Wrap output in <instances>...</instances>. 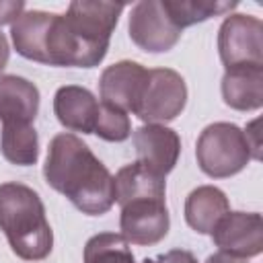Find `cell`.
Masks as SVG:
<instances>
[{
  "label": "cell",
  "instance_id": "obj_5",
  "mask_svg": "<svg viewBox=\"0 0 263 263\" xmlns=\"http://www.w3.org/2000/svg\"><path fill=\"white\" fill-rule=\"evenodd\" d=\"M187 105V84L177 70L154 68L148 70L142 95L134 113L146 123L173 121Z\"/></svg>",
  "mask_w": 263,
  "mask_h": 263
},
{
  "label": "cell",
  "instance_id": "obj_21",
  "mask_svg": "<svg viewBox=\"0 0 263 263\" xmlns=\"http://www.w3.org/2000/svg\"><path fill=\"white\" fill-rule=\"evenodd\" d=\"M95 134L105 142H123L132 136V121L129 115L117 107L107 103H99V115Z\"/></svg>",
  "mask_w": 263,
  "mask_h": 263
},
{
  "label": "cell",
  "instance_id": "obj_3",
  "mask_svg": "<svg viewBox=\"0 0 263 263\" xmlns=\"http://www.w3.org/2000/svg\"><path fill=\"white\" fill-rule=\"evenodd\" d=\"M0 230L23 261H41L53 249L45 205L29 185L14 181L0 185Z\"/></svg>",
  "mask_w": 263,
  "mask_h": 263
},
{
  "label": "cell",
  "instance_id": "obj_17",
  "mask_svg": "<svg viewBox=\"0 0 263 263\" xmlns=\"http://www.w3.org/2000/svg\"><path fill=\"white\" fill-rule=\"evenodd\" d=\"M228 212L230 203L226 193L214 185H199L185 199V220L199 234H210Z\"/></svg>",
  "mask_w": 263,
  "mask_h": 263
},
{
  "label": "cell",
  "instance_id": "obj_2",
  "mask_svg": "<svg viewBox=\"0 0 263 263\" xmlns=\"http://www.w3.org/2000/svg\"><path fill=\"white\" fill-rule=\"evenodd\" d=\"M10 37L18 55L47 66L95 68L107 55L76 37L64 14L45 10H25L10 25Z\"/></svg>",
  "mask_w": 263,
  "mask_h": 263
},
{
  "label": "cell",
  "instance_id": "obj_15",
  "mask_svg": "<svg viewBox=\"0 0 263 263\" xmlns=\"http://www.w3.org/2000/svg\"><path fill=\"white\" fill-rule=\"evenodd\" d=\"M222 99L230 109L257 111L263 105V66L226 68L222 76Z\"/></svg>",
  "mask_w": 263,
  "mask_h": 263
},
{
  "label": "cell",
  "instance_id": "obj_18",
  "mask_svg": "<svg viewBox=\"0 0 263 263\" xmlns=\"http://www.w3.org/2000/svg\"><path fill=\"white\" fill-rule=\"evenodd\" d=\"M2 156L16 166H31L39 158V136L31 123H2Z\"/></svg>",
  "mask_w": 263,
  "mask_h": 263
},
{
  "label": "cell",
  "instance_id": "obj_10",
  "mask_svg": "<svg viewBox=\"0 0 263 263\" xmlns=\"http://www.w3.org/2000/svg\"><path fill=\"white\" fill-rule=\"evenodd\" d=\"M121 10H123V4H115V2L74 0L70 2L64 18L76 37H80L92 47L107 51L111 33L117 27Z\"/></svg>",
  "mask_w": 263,
  "mask_h": 263
},
{
  "label": "cell",
  "instance_id": "obj_7",
  "mask_svg": "<svg viewBox=\"0 0 263 263\" xmlns=\"http://www.w3.org/2000/svg\"><path fill=\"white\" fill-rule=\"evenodd\" d=\"M129 39L144 51L162 53L177 45L181 29L168 18L160 0H142L132 6L127 23Z\"/></svg>",
  "mask_w": 263,
  "mask_h": 263
},
{
  "label": "cell",
  "instance_id": "obj_8",
  "mask_svg": "<svg viewBox=\"0 0 263 263\" xmlns=\"http://www.w3.org/2000/svg\"><path fill=\"white\" fill-rule=\"evenodd\" d=\"M168 226H171V218L164 199L144 197L121 205L119 230L121 236L132 245H140V247L156 245L166 236Z\"/></svg>",
  "mask_w": 263,
  "mask_h": 263
},
{
  "label": "cell",
  "instance_id": "obj_11",
  "mask_svg": "<svg viewBox=\"0 0 263 263\" xmlns=\"http://www.w3.org/2000/svg\"><path fill=\"white\" fill-rule=\"evenodd\" d=\"M134 148L138 160L160 177H166L179 160L181 138L162 123H146L134 132Z\"/></svg>",
  "mask_w": 263,
  "mask_h": 263
},
{
  "label": "cell",
  "instance_id": "obj_16",
  "mask_svg": "<svg viewBox=\"0 0 263 263\" xmlns=\"http://www.w3.org/2000/svg\"><path fill=\"white\" fill-rule=\"evenodd\" d=\"M113 181H115V201L119 205L134 199H144V197L164 199L166 195L164 177L156 175L154 171L144 166L140 160L121 166L113 177Z\"/></svg>",
  "mask_w": 263,
  "mask_h": 263
},
{
  "label": "cell",
  "instance_id": "obj_1",
  "mask_svg": "<svg viewBox=\"0 0 263 263\" xmlns=\"http://www.w3.org/2000/svg\"><path fill=\"white\" fill-rule=\"evenodd\" d=\"M43 175L51 189L86 216H103L115 203L113 175L74 134L66 132L51 138Z\"/></svg>",
  "mask_w": 263,
  "mask_h": 263
},
{
  "label": "cell",
  "instance_id": "obj_23",
  "mask_svg": "<svg viewBox=\"0 0 263 263\" xmlns=\"http://www.w3.org/2000/svg\"><path fill=\"white\" fill-rule=\"evenodd\" d=\"M23 12H25L23 0H0V27L8 23L12 25Z\"/></svg>",
  "mask_w": 263,
  "mask_h": 263
},
{
  "label": "cell",
  "instance_id": "obj_14",
  "mask_svg": "<svg viewBox=\"0 0 263 263\" xmlns=\"http://www.w3.org/2000/svg\"><path fill=\"white\" fill-rule=\"evenodd\" d=\"M39 113V88L16 74H0V121L33 123Z\"/></svg>",
  "mask_w": 263,
  "mask_h": 263
},
{
  "label": "cell",
  "instance_id": "obj_9",
  "mask_svg": "<svg viewBox=\"0 0 263 263\" xmlns=\"http://www.w3.org/2000/svg\"><path fill=\"white\" fill-rule=\"evenodd\" d=\"M210 234L214 245L232 257L251 259L263 251V218L257 212H228Z\"/></svg>",
  "mask_w": 263,
  "mask_h": 263
},
{
  "label": "cell",
  "instance_id": "obj_6",
  "mask_svg": "<svg viewBox=\"0 0 263 263\" xmlns=\"http://www.w3.org/2000/svg\"><path fill=\"white\" fill-rule=\"evenodd\" d=\"M224 68L263 66V23L253 14H228L218 31Z\"/></svg>",
  "mask_w": 263,
  "mask_h": 263
},
{
  "label": "cell",
  "instance_id": "obj_19",
  "mask_svg": "<svg viewBox=\"0 0 263 263\" xmlns=\"http://www.w3.org/2000/svg\"><path fill=\"white\" fill-rule=\"evenodd\" d=\"M168 18L183 31L212 16L226 14L238 6L236 0H160Z\"/></svg>",
  "mask_w": 263,
  "mask_h": 263
},
{
  "label": "cell",
  "instance_id": "obj_20",
  "mask_svg": "<svg viewBox=\"0 0 263 263\" xmlns=\"http://www.w3.org/2000/svg\"><path fill=\"white\" fill-rule=\"evenodd\" d=\"M84 263H136L129 242L117 232H99L90 236L82 253Z\"/></svg>",
  "mask_w": 263,
  "mask_h": 263
},
{
  "label": "cell",
  "instance_id": "obj_24",
  "mask_svg": "<svg viewBox=\"0 0 263 263\" xmlns=\"http://www.w3.org/2000/svg\"><path fill=\"white\" fill-rule=\"evenodd\" d=\"M205 263H247V259H240V257H232V255H228V253H222V251H218V253L210 255V257L205 259Z\"/></svg>",
  "mask_w": 263,
  "mask_h": 263
},
{
  "label": "cell",
  "instance_id": "obj_12",
  "mask_svg": "<svg viewBox=\"0 0 263 263\" xmlns=\"http://www.w3.org/2000/svg\"><path fill=\"white\" fill-rule=\"evenodd\" d=\"M148 70L132 60H121L113 66H107L99 78L101 103L117 107L125 113H134L138 99L142 95Z\"/></svg>",
  "mask_w": 263,
  "mask_h": 263
},
{
  "label": "cell",
  "instance_id": "obj_25",
  "mask_svg": "<svg viewBox=\"0 0 263 263\" xmlns=\"http://www.w3.org/2000/svg\"><path fill=\"white\" fill-rule=\"evenodd\" d=\"M8 55H10V47H8V41H6V35L0 31V72L6 68L8 64Z\"/></svg>",
  "mask_w": 263,
  "mask_h": 263
},
{
  "label": "cell",
  "instance_id": "obj_4",
  "mask_svg": "<svg viewBox=\"0 0 263 263\" xmlns=\"http://www.w3.org/2000/svg\"><path fill=\"white\" fill-rule=\"evenodd\" d=\"M199 168L212 179H226L240 173L251 158L261 156L253 150L245 129L228 121H216L203 127L195 144Z\"/></svg>",
  "mask_w": 263,
  "mask_h": 263
},
{
  "label": "cell",
  "instance_id": "obj_13",
  "mask_svg": "<svg viewBox=\"0 0 263 263\" xmlns=\"http://www.w3.org/2000/svg\"><path fill=\"white\" fill-rule=\"evenodd\" d=\"M53 113L66 129L95 134L99 101L88 88L78 86V84H66L55 90Z\"/></svg>",
  "mask_w": 263,
  "mask_h": 263
},
{
  "label": "cell",
  "instance_id": "obj_22",
  "mask_svg": "<svg viewBox=\"0 0 263 263\" xmlns=\"http://www.w3.org/2000/svg\"><path fill=\"white\" fill-rule=\"evenodd\" d=\"M142 263H197L195 255L191 251H185V249H173V251H166L154 259H144Z\"/></svg>",
  "mask_w": 263,
  "mask_h": 263
}]
</instances>
